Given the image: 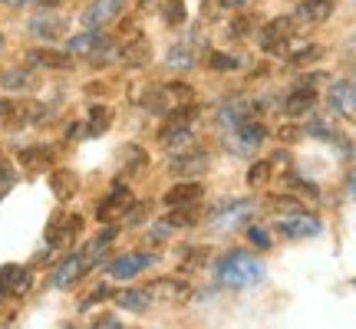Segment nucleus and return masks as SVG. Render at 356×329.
I'll use <instances>...</instances> for the list:
<instances>
[{
  "label": "nucleus",
  "instance_id": "f257e3e1",
  "mask_svg": "<svg viewBox=\"0 0 356 329\" xmlns=\"http://www.w3.org/2000/svg\"><path fill=\"white\" fill-rule=\"evenodd\" d=\"M261 277H264V264L248 251H228L218 260V280L225 287L244 290V287H254Z\"/></svg>",
  "mask_w": 356,
  "mask_h": 329
},
{
  "label": "nucleus",
  "instance_id": "f03ea898",
  "mask_svg": "<svg viewBox=\"0 0 356 329\" xmlns=\"http://www.w3.org/2000/svg\"><path fill=\"white\" fill-rule=\"evenodd\" d=\"M195 119H198V106H185V109H172L165 119V126L159 132V142L165 145L168 152H178L191 145V135H195Z\"/></svg>",
  "mask_w": 356,
  "mask_h": 329
},
{
  "label": "nucleus",
  "instance_id": "7ed1b4c3",
  "mask_svg": "<svg viewBox=\"0 0 356 329\" xmlns=\"http://www.w3.org/2000/svg\"><path fill=\"white\" fill-rule=\"evenodd\" d=\"M264 135H267V128L257 122L254 115H251V119L238 122L234 128H225V145H228L231 152H238V155H254L257 149H261Z\"/></svg>",
  "mask_w": 356,
  "mask_h": 329
},
{
  "label": "nucleus",
  "instance_id": "20e7f679",
  "mask_svg": "<svg viewBox=\"0 0 356 329\" xmlns=\"http://www.w3.org/2000/svg\"><path fill=\"white\" fill-rule=\"evenodd\" d=\"M109 50H113V43L102 37L99 30L76 33V37H70V43H66V53H70V56H86L92 66L106 63V60H109Z\"/></svg>",
  "mask_w": 356,
  "mask_h": 329
},
{
  "label": "nucleus",
  "instance_id": "39448f33",
  "mask_svg": "<svg viewBox=\"0 0 356 329\" xmlns=\"http://www.w3.org/2000/svg\"><path fill=\"white\" fill-rule=\"evenodd\" d=\"M274 228L284 237H314V234L323 230V221L317 214H310V211H293V214H277Z\"/></svg>",
  "mask_w": 356,
  "mask_h": 329
},
{
  "label": "nucleus",
  "instance_id": "423d86ee",
  "mask_svg": "<svg viewBox=\"0 0 356 329\" xmlns=\"http://www.w3.org/2000/svg\"><path fill=\"white\" fill-rule=\"evenodd\" d=\"M208 152L204 149H198V145H185V149H178V152H172V158H168V168H172V175L178 178H198L208 168Z\"/></svg>",
  "mask_w": 356,
  "mask_h": 329
},
{
  "label": "nucleus",
  "instance_id": "0eeeda50",
  "mask_svg": "<svg viewBox=\"0 0 356 329\" xmlns=\"http://www.w3.org/2000/svg\"><path fill=\"white\" fill-rule=\"evenodd\" d=\"M293 17H274L270 24L261 26V50L264 53H284L287 50V43H291L293 37Z\"/></svg>",
  "mask_w": 356,
  "mask_h": 329
},
{
  "label": "nucleus",
  "instance_id": "6e6552de",
  "mask_svg": "<svg viewBox=\"0 0 356 329\" xmlns=\"http://www.w3.org/2000/svg\"><path fill=\"white\" fill-rule=\"evenodd\" d=\"M122 10H126V0H92L83 10V24H86V30H102V26L115 24Z\"/></svg>",
  "mask_w": 356,
  "mask_h": 329
},
{
  "label": "nucleus",
  "instance_id": "1a4fd4ad",
  "mask_svg": "<svg viewBox=\"0 0 356 329\" xmlns=\"http://www.w3.org/2000/svg\"><path fill=\"white\" fill-rule=\"evenodd\" d=\"M89 267H92V260H89L83 251L70 253L63 264L56 267V273H53V287H56V290H70L73 283H79V280H83V273H86Z\"/></svg>",
  "mask_w": 356,
  "mask_h": 329
},
{
  "label": "nucleus",
  "instance_id": "9d476101",
  "mask_svg": "<svg viewBox=\"0 0 356 329\" xmlns=\"http://www.w3.org/2000/svg\"><path fill=\"white\" fill-rule=\"evenodd\" d=\"M155 264L152 253H142V251H132V253H122V257H113V264H109V273L115 280H132L139 277L142 270H149Z\"/></svg>",
  "mask_w": 356,
  "mask_h": 329
},
{
  "label": "nucleus",
  "instance_id": "9b49d317",
  "mask_svg": "<svg viewBox=\"0 0 356 329\" xmlns=\"http://www.w3.org/2000/svg\"><path fill=\"white\" fill-rule=\"evenodd\" d=\"M119 63L129 66V69H139V66H145L149 60H152V40L145 37V33H136L132 40H126L122 47H119Z\"/></svg>",
  "mask_w": 356,
  "mask_h": 329
},
{
  "label": "nucleus",
  "instance_id": "f8f14e48",
  "mask_svg": "<svg viewBox=\"0 0 356 329\" xmlns=\"http://www.w3.org/2000/svg\"><path fill=\"white\" fill-rule=\"evenodd\" d=\"M314 83H317V79L310 76V79H304L300 86H293L291 92H287V99H284L280 109H284L287 115H307L314 106H317V89H314Z\"/></svg>",
  "mask_w": 356,
  "mask_h": 329
},
{
  "label": "nucleus",
  "instance_id": "ddd939ff",
  "mask_svg": "<svg viewBox=\"0 0 356 329\" xmlns=\"http://www.w3.org/2000/svg\"><path fill=\"white\" fill-rule=\"evenodd\" d=\"M129 208H136V201H132V194H129L126 185H115L113 194L109 198H102L99 204V221H119V217H126L129 214Z\"/></svg>",
  "mask_w": 356,
  "mask_h": 329
},
{
  "label": "nucleus",
  "instance_id": "4468645a",
  "mask_svg": "<svg viewBox=\"0 0 356 329\" xmlns=\"http://www.w3.org/2000/svg\"><path fill=\"white\" fill-rule=\"evenodd\" d=\"M330 13H333V0H300V3H297V13H293V24L320 26V24H327Z\"/></svg>",
  "mask_w": 356,
  "mask_h": 329
},
{
  "label": "nucleus",
  "instance_id": "2eb2a0df",
  "mask_svg": "<svg viewBox=\"0 0 356 329\" xmlns=\"http://www.w3.org/2000/svg\"><path fill=\"white\" fill-rule=\"evenodd\" d=\"M204 198V188L198 181H178L175 188L165 191V208H195V204Z\"/></svg>",
  "mask_w": 356,
  "mask_h": 329
},
{
  "label": "nucleus",
  "instance_id": "dca6fc26",
  "mask_svg": "<svg viewBox=\"0 0 356 329\" xmlns=\"http://www.w3.org/2000/svg\"><path fill=\"white\" fill-rule=\"evenodd\" d=\"M254 115V106L251 102H244V99H225L221 106H218V126L221 128H234L238 122H244V119H251Z\"/></svg>",
  "mask_w": 356,
  "mask_h": 329
},
{
  "label": "nucleus",
  "instance_id": "f3484780",
  "mask_svg": "<svg viewBox=\"0 0 356 329\" xmlns=\"http://www.w3.org/2000/svg\"><path fill=\"white\" fill-rule=\"evenodd\" d=\"M149 293H152V300L159 296V300H165V303H181V300H188L191 287L185 280L162 277V280H155V283H149Z\"/></svg>",
  "mask_w": 356,
  "mask_h": 329
},
{
  "label": "nucleus",
  "instance_id": "a211bd4d",
  "mask_svg": "<svg viewBox=\"0 0 356 329\" xmlns=\"http://www.w3.org/2000/svg\"><path fill=\"white\" fill-rule=\"evenodd\" d=\"M30 33L40 40H60L66 33V20L63 17H56V13H40V17H33L30 20Z\"/></svg>",
  "mask_w": 356,
  "mask_h": 329
},
{
  "label": "nucleus",
  "instance_id": "6ab92c4d",
  "mask_svg": "<svg viewBox=\"0 0 356 329\" xmlns=\"http://www.w3.org/2000/svg\"><path fill=\"white\" fill-rule=\"evenodd\" d=\"M251 208H254V204L248 201V198H234V201H228V204H221V208H218L215 214H211V221H215L218 228H225V224H241L244 217L251 214Z\"/></svg>",
  "mask_w": 356,
  "mask_h": 329
},
{
  "label": "nucleus",
  "instance_id": "aec40b11",
  "mask_svg": "<svg viewBox=\"0 0 356 329\" xmlns=\"http://www.w3.org/2000/svg\"><path fill=\"white\" fill-rule=\"evenodd\" d=\"M115 303L129 313H145L152 306V293H149V287H129V290L115 293Z\"/></svg>",
  "mask_w": 356,
  "mask_h": 329
},
{
  "label": "nucleus",
  "instance_id": "412c9836",
  "mask_svg": "<svg viewBox=\"0 0 356 329\" xmlns=\"http://www.w3.org/2000/svg\"><path fill=\"white\" fill-rule=\"evenodd\" d=\"M330 106L337 109L340 115H356V106H353V83L350 79H337L330 86Z\"/></svg>",
  "mask_w": 356,
  "mask_h": 329
},
{
  "label": "nucleus",
  "instance_id": "4be33fe9",
  "mask_svg": "<svg viewBox=\"0 0 356 329\" xmlns=\"http://www.w3.org/2000/svg\"><path fill=\"white\" fill-rule=\"evenodd\" d=\"M30 63L43 66V69H70L73 56L66 50H30Z\"/></svg>",
  "mask_w": 356,
  "mask_h": 329
},
{
  "label": "nucleus",
  "instance_id": "5701e85b",
  "mask_svg": "<svg viewBox=\"0 0 356 329\" xmlns=\"http://www.w3.org/2000/svg\"><path fill=\"white\" fill-rule=\"evenodd\" d=\"M50 188H53V194H56L60 201H70V198L79 191V178L73 175L70 168H60V171H53L50 175Z\"/></svg>",
  "mask_w": 356,
  "mask_h": 329
},
{
  "label": "nucleus",
  "instance_id": "b1692460",
  "mask_svg": "<svg viewBox=\"0 0 356 329\" xmlns=\"http://www.w3.org/2000/svg\"><path fill=\"white\" fill-rule=\"evenodd\" d=\"M165 63L172 66V69H178V73H188V69H195L198 56H195V50H191V43H175V47H168Z\"/></svg>",
  "mask_w": 356,
  "mask_h": 329
},
{
  "label": "nucleus",
  "instance_id": "393cba45",
  "mask_svg": "<svg viewBox=\"0 0 356 329\" xmlns=\"http://www.w3.org/2000/svg\"><path fill=\"white\" fill-rule=\"evenodd\" d=\"M30 287V273L24 267H3L0 270V293H24Z\"/></svg>",
  "mask_w": 356,
  "mask_h": 329
},
{
  "label": "nucleus",
  "instance_id": "a878e982",
  "mask_svg": "<svg viewBox=\"0 0 356 329\" xmlns=\"http://www.w3.org/2000/svg\"><path fill=\"white\" fill-rule=\"evenodd\" d=\"M162 92H165V99L172 109H185V106H195V102H198V96H195V89H191L188 83H165Z\"/></svg>",
  "mask_w": 356,
  "mask_h": 329
},
{
  "label": "nucleus",
  "instance_id": "bb28decb",
  "mask_svg": "<svg viewBox=\"0 0 356 329\" xmlns=\"http://www.w3.org/2000/svg\"><path fill=\"white\" fill-rule=\"evenodd\" d=\"M119 164H122L126 175H139L142 168L149 164V155H145V149H139V145H122V149H119Z\"/></svg>",
  "mask_w": 356,
  "mask_h": 329
},
{
  "label": "nucleus",
  "instance_id": "cd10ccee",
  "mask_svg": "<svg viewBox=\"0 0 356 329\" xmlns=\"http://www.w3.org/2000/svg\"><path fill=\"white\" fill-rule=\"evenodd\" d=\"M76 230H79V217L60 214L50 224V230H47V234H50L47 241H50V244H66V241H73V234H76Z\"/></svg>",
  "mask_w": 356,
  "mask_h": 329
},
{
  "label": "nucleus",
  "instance_id": "c85d7f7f",
  "mask_svg": "<svg viewBox=\"0 0 356 329\" xmlns=\"http://www.w3.org/2000/svg\"><path fill=\"white\" fill-rule=\"evenodd\" d=\"M20 164H24L26 171H43V168L53 164V149H43V145L24 149V152H20Z\"/></svg>",
  "mask_w": 356,
  "mask_h": 329
},
{
  "label": "nucleus",
  "instance_id": "c756f323",
  "mask_svg": "<svg viewBox=\"0 0 356 329\" xmlns=\"http://www.w3.org/2000/svg\"><path fill=\"white\" fill-rule=\"evenodd\" d=\"M185 17H188L185 0H165V3H162V20H165V26H181Z\"/></svg>",
  "mask_w": 356,
  "mask_h": 329
},
{
  "label": "nucleus",
  "instance_id": "7c9ffc66",
  "mask_svg": "<svg viewBox=\"0 0 356 329\" xmlns=\"http://www.w3.org/2000/svg\"><path fill=\"white\" fill-rule=\"evenodd\" d=\"M267 208L274 211V214H293V211H304V204L291 198V194H270L267 198Z\"/></svg>",
  "mask_w": 356,
  "mask_h": 329
},
{
  "label": "nucleus",
  "instance_id": "2f4dec72",
  "mask_svg": "<svg viewBox=\"0 0 356 329\" xmlns=\"http://www.w3.org/2000/svg\"><path fill=\"white\" fill-rule=\"evenodd\" d=\"M109 126H113V112H109L106 106H92V109H89V132H92V135H102Z\"/></svg>",
  "mask_w": 356,
  "mask_h": 329
},
{
  "label": "nucleus",
  "instance_id": "473e14b6",
  "mask_svg": "<svg viewBox=\"0 0 356 329\" xmlns=\"http://www.w3.org/2000/svg\"><path fill=\"white\" fill-rule=\"evenodd\" d=\"M270 175H274L270 162H267V158H261V162H254L251 168H248V185H251V188H261V185H267V181H270Z\"/></svg>",
  "mask_w": 356,
  "mask_h": 329
},
{
  "label": "nucleus",
  "instance_id": "72a5a7b5",
  "mask_svg": "<svg viewBox=\"0 0 356 329\" xmlns=\"http://www.w3.org/2000/svg\"><path fill=\"white\" fill-rule=\"evenodd\" d=\"M323 56V47L320 43H310V47H300V50H293L287 60H291L293 66H307V63H314V60H320Z\"/></svg>",
  "mask_w": 356,
  "mask_h": 329
},
{
  "label": "nucleus",
  "instance_id": "f704fd0d",
  "mask_svg": "<svg viewBox=\"0 0 356 329\" xmlns=\"http://www.w3.org/2000/svg\"><path fill=\"white\" fill-rule=\"evenodd\" d=\"M0 86L3 89H26L30 86V73H26V69H7V73L0 76Z\"/></svg>",
  "mask_w": 356,
  "mask_h": 329
},
{
  "label": "nucleus",
  "instance_id": "c9c22d12",
  "mask_svg": "<svg viewBox=\"0 0 356 329\" xmlns=\"http://www.w3.org/2000/svg\"><path fill=\"white\" fill-rule=\"evenodd\" d=\"M248 241H251V247H257V251H270V237H267L264 228H248Z\"/></svg>",
  "mask_w": 356,
  "mask_h": 329
},
{
  "label": "nucleus",
  "instance_id": "e433bc0d",
  "mask_svg": "<svg viewBox=\"0 0 356 329\" xmlns=\"http://www.w3.org/2000/svg\"><path fill=\"white\" fill-rule=\"evenodd\" d=\"M208 66L211 69H234L238 66V56H231V53H211V60H208Z\"/></svg>",
  "mask_w": 356,
  "mask_h": 329
},
{
  "label": "nucleus",
  "instance_id": "4c0bfd02",
  "mask_svg": "<svg viewBox=\"0 0 356 329\" xmlns=\"http://www.w3.org/2000/svg\"><path fill=\"white\" fill-rule=\"evenodd\" d=\"M92 329H122V323H119L113 313H102V317L92 319Z\"/></svg>",
  "mask_w": 356,
  "mask_h": 329
},
{
  "label": "nucleus",
  "instance_id": "58836bf2",
  "mask_svg": "<svg viewBox=\"0 0 356 329\" xmlns=\"http://www.w3.org/2000/svg\"><path fill=\"white\" fill-rule=\"evenodd\" d=\"M0 185H13V168L3 158H0Z\"/></svg>",
  "mask_w": 356,
  "mask_h": 329
},
{
  "label": "nucleus",
  "instance_id": "ea45409f",
  "mask_svg": "<svg viewBox=\"0 0 356 329\" xmlns=\"http://www.w3.org/2000/svg\"><path fill=\"white\" fill-rule=\"evenodd\" d=\"M248 24H251L248 17H241V20H234V33H238V37H244V33H248Z\"/></svg>",
  "mask_w": 356,
  "mask_h": 329
},
{
  "label": "nucleus",
  "instance_id": "a19ab883",
  "mask_svg": "<svg viewBox=\"0 0 356 329\" xmlns=\"http://www.w3.org/2000/svg\"><path fill=\"white\" fill-rule=\"evenodd\" d=\"M221 3H225V10H228V7H234V10H238V7H244V3H251V0H221Z\"/></svg>",
  "mask_w": 356,
  "mask_h": 329
},
{
  "label": "nucleus",
  "instance_id": "79ce46f5",
  "mask_svg": "<svg viewBox=\"0 0 356 329\" xmlns=\"http://www.w3.org/2000/svg\"><path fill=\"white\" fill-rule=\"evenodd\" d=\"M33 3H40V7H47V10H50V7H60L63 0H33Z\"/></svg>",
  "mask_w": 356,
  "mask_h": 329
},
{
  "label": "nucleus",
  "instance_id": "37998d69",
  "mask_svg": "<svg viewBox=\"0 0 356 329\" xmlns=\"http://www.w3.org/2000/svg\"><path fill=\"white\" fill-rule=\"evenodd\" d=\"M0 3H3V7H24L26 0H0Z\"/></svg>",
  "mask_w": 356,
  "mask_h": 329
},
{
  "label": "nucleus",
  "instance_id": "c03bdc74",
  "mask_svg": "<svg viewBox=\"0 0 356 329\" xmlns=\"http://www.w3.org/2000/svg\"><path fill=\"white\" fill-rule=\"evenodd\" d=\"M346 188H350V191H353V194H356V168H353V171H350V185H346Z\"/></svg>",
  "mask_w": 356,
  "mask_h": 329
},
{
  "label": "nucleus",
  "instance_id": "a18cd8bd",
  "mask_svg": "<svg viewBox=\"0 0 356 329\" xmlns=\"http://www.w3.org/2000/svg\"><path fill=\"white\" fill-rule=\"evenodd\" d=\"M10 109H13L10 102H3V99H0V112H3V115H10Z\"/></svg>",
  "mask_w": 356,
  "mask_h": 329
},
{
  "label": "nucleus",
  "instance_id": "49530a36",
  "mask_svg": "<svg viewBox=\"0 0 356 329\" xmlns=\"http://www.w3.org/2000/svg\"><path fill=\"white\" fill-rule=\"evenodd\" d=\"M139 3H142V7H149V3H152V0H139Z\"/></svg>",
  "mask_w": 356,
  "mask_h": 329
},
{
  "label": "nucleus",
  "instance_id": "de8ad7c7",
  "mask_svg": "<svg viewBox=\"0 0 356 329\" xmlns=\"http://www.w3.org/2000/svg\"><path fill=\"white\" fill-rule=\"evenodd\" d=\"M66 329H79V326H66Z\"/></svg>",
  "mask_w": 356,
  "mask_h": 329
},
{
  "label": "nucleus",
  "instance_id": "09e8293b",
  "mask_svg": "<svg viewBox=\"0 0 356 329\" xmlns=\"http://www.w3.org/2000/svg\"><path fill=\"white\" fill-rule=\"evenodd\" d=\"M297 3H300V0H297Z\"/></svg>",
  "mask_w": 356,
  "mask_h": 329
}]
</instances>
